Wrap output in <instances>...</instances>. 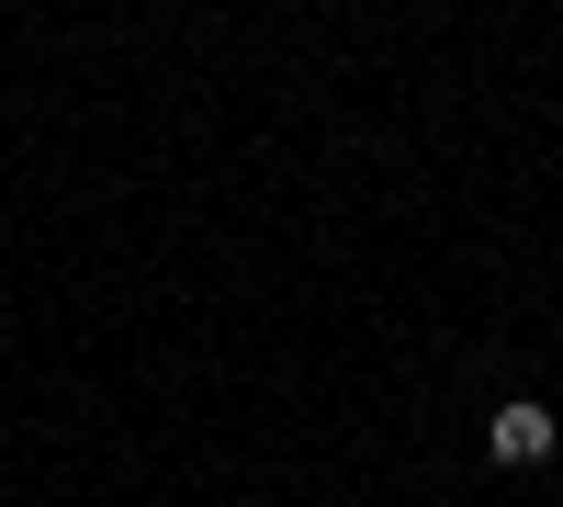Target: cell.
<instances>
[{
  "label": "cell",
  "instance_id": "cell-1",
  "mask_svg": "<svg viewBox=\"0 0 563 507\" xmlns=\"http://www.w3.org/2000/svg\"><path fill=\"white\" fill-rule=\"evenodd\" d=\"M552 451H563V418H552L541 395H507L496 418H485V463H507V474H541Z\"/></svg>",
  "mask_w": 563,
  "mask_h": 507
}]
</instances>
